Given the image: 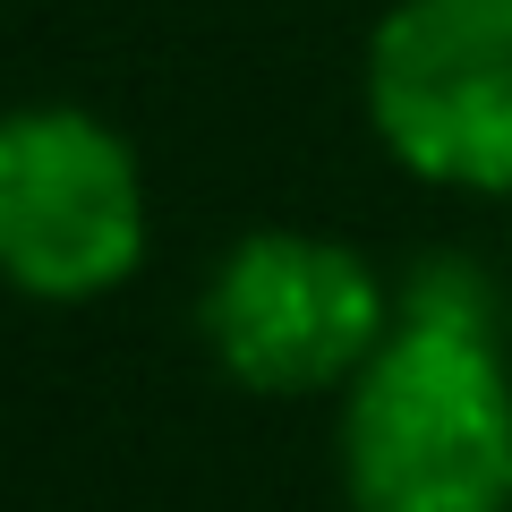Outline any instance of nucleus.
I'll return each mask as SVG.
<instances>
[{"label": "nucleus", "instance_id": "f257e3e1", "mask_svg": "<svg viewBox=\"0 0 512 512\" xmlns=\"http://www.w3.org/2000/svg\"><path fill=\"white\" fill-rule=\"evenodd\" d=\"M333 402L350 512H512V367L470 265H419Z\"/></svg>", "mask_w": 512, "mask_h": 512}, {"label": "nucleus", "instance_id": "f03ea898", "mask_svg": "<svg viewBox=\"0 0 512 512\" xmlns=\"http://www.w3.org/2000/svg\"><path fill=\"white\" fill-rule=\"evenodd\" d=\"M393 325V291L359 248L299 222H256L214 256L197 291L205 359L265 402L342 393Z\"/></svg>", "mask_w": 512, "mask_h": 512}, {"label": "nucleus", "instance_id": "7ed1b4c3", "mask_svg": "<svg viewBox=\"0 0 512 512\" xmlns=\"http://www.w3.org/2000/svg\"><path fill=\"white\" fill-rule=\"evenodd\" d=\"M146 265V163L77 103L0 111V282L43 308L111 299Z\"/></svg>", "mask_w": 512, "mask_h": 512}, {"label": "nucleus", "instance_id": "20e7f679", "mask_svg": "<svg viewBox=\"0 0 512 512\" xmlns=\"http://www.w3.org/2000/svg\"><path fill=\"white\" fill-rule=\"evenodd\" d=\"M359 103L410 180L512 197V0H393L367 35Z\"/></svg>", "mask_w": 512, "mask_h": 512}]
</instances>
